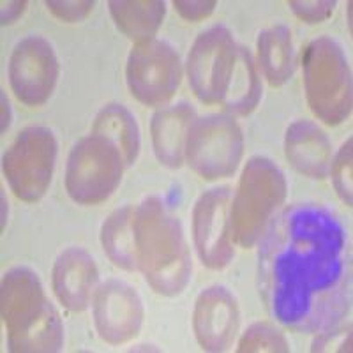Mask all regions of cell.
I'll list each match as a JSON object with an SVG mask.
<instances>
[{
  "instance_id": "1",
  "label": "cell",
  "mask_w": 353,
  "mask_h": 353,
  "mask_svg": "<svg viewBox=\"0 0 353 353\" xmlns=\"http://www.w3.org/2000/svg\"><path fill=\"white\" fill-rule=\"evenodd\" d=\"M258 242V290L267 313L299 334L341 325L352 307V249L339 216L313 201L286 205Z\"/></svg>"
},
{
  "instance_id": "2",
  "label": "cell",
  "mask_w": 353,
  "mask_h": 353,
  "mask_svg": "<svg viewBox=\"0 0 353 353\" xmlns=\"http://www.w3.org/2000/svg\"><path fill=\"white\" fill-rule=\"evenodd\" d=\"M138 269L161 295H179L191 277V258L179 217L157 196L145 198L134 210Z\"/></svg>"
},
{
  "instance_id": "3",
  "label": "cell",
  "mask_w": 353,
  "mask_h": 353,
  "mask_svg": "<svg viewBox=\"0 0 353 353\" xmlns=\"http://www.w3.org/2000/svg\"><path fill=\"white\" fill-rule=\"evenodd\" d=\"M2 318L11 352H59L64 327L39 276L28 267H12L2 279Z\"/></svg>"
},
{
  "instance_id": "4",
  "label": "cell",
  "mask_w": 353,
  "mask_h": 353,
  "mask_svg": "<svg viewBox=\"0 0 353 353\" xmlns=\"http://www.w3.org/2000/svg\"><path fill=\"white\" fill-rule=\"evenodd\" d=\"M286 179L269 157L254 156L248 161L232 196L230 226L232 241L241 248H253L269 221L286 198Z\"/></svg>"
},
{
  "instance_id": "5",
  "label": "cell",
  "mask_w": 353,
  "mask_h": 353,
  "mask_svg": "<svg viewBox=\"0 0 353 353\" xmlns=\"http://www.w3.org/2000/svg\"><path fill=\"white\" fill-rule=\"evenodd\" d=\"M304 87L314 115L329 125L341 124L352 112V74L343 48L321 36L302 55Z\"/></svg>"
},
{
  "instance_id": "6",
  "label": "cell",
  "mask_w": 353,
  "mask_h": 353,
  "mask_svg": "<svg viewBox=\"0 0 353 353\" xmlns=\"http://www.w3.org/2000/svg\"><path fill=\"white\" fill-rule=\"evenodd\" d=\"M124 159L105 137L90 132L71 149L65 166V189L72 201L97 205L108 200L121 184Z\"/></svg>"
},
{
  "instance_id": "7",
  "label": "cell",
  "mask_w": 353,
  "mask_h": 353,
  "mask_svg": "<svg viewBox=\"0 0 353 353\" xmlns=\"http://www.w3.org/2000/svg\"><path fill=\"white\" fill-rule=\"evenodd\" d=\"M242 154V129L228 113L194 119L189 125L184 163L207 181L232 176L241 165Z\"/></svg>"
},
{
  "instance_id": "8",
  "label": "cell",
  "mask_w": 353,
  "mask_h": 353,
  "mask_svg": "<svg viewBox=\"0 0 353 353\" xmlns=\"http://www.w3.org/2000/svg\"><path fill=\"white\" fill-rule=\"evenodd\" d=\"M55 159L53 132L43 125L25 128L4 154V175L17 198L39 201L52 184Z\"/></svg>"
},
{
  "instance_id": "9",
  "label": "cell",
  "mask_w": 353,
  "mask_h": 353,
  "mask_svg": "<svg viewBox=\"0 0 353 353\" xmlns=\"http://www.w3.org/2000/svg\"><path fill=\"white\" fill-rule=\"evenodd\" d=\"M239 43L226 25H212L196 37L188 55V80L203 105H221L235 71Z\"/></svg>"
},
{
  "instance_id": "10",
  "label": "cell",
  "mask_w": 353,
  "mask_h": 353,
  "mask_svg": "<svg viewBox=\"0 0 353 353\" xmlns=\"http://www.w3.org/2000/svg\"><path fill=\"white\" fill-rule=\"evenodd\" d=\"M182 80V64L172 44L161 39L137 43L128 57L125 81L132 97L147 106H163Z\"/></svg>"
},
{
  "instance_id": "11",
  "label": "cell",
  "mask_w": 353,
  "mask_h": 353,
  "mask_svg": "<svg viewBox=\"0 0 353 353\" xmlns=\"http://www.w3.org/2000/svg\"><path fill=\"white\" fill-rule=\"evenodd\" d=\"M232 189L221 185L205 191L193 209V241L201 263L212 270L225 269L233 260L230 207Z\"/></svg>"
},
{
  "instance_id": "12",
  "label": "cell",
  "mask_w": 353,
  "mask_h": 353,
  "mask_svg": "<svg viewBox=\"0 0 353 353\" xmlns=\"http://www.w3.org/2000/svg\"><path fill=\"white\" fill-rule=\"evenodd\" d=\"M59 80L53 46L41 36H28L14 46L9 61V83L20 103L41 106L52 97Z\"/></svg>"
},
{
  "instance_id": "13",
  "label": "cell",
  "mask_w": 353,
  "mask_h": 353,
  "mask_svg": "<svg viewBox=\"0 0 353 353\" xmlns=\"http://www.w3.org/2000/svg\"><path fill=\"white\" fill-rule=\"evenodd\" d=\"M94 323L101 339L121 345L137 337L143 321V305L138 293L128 283L110 279L92 297Z\"/></svg>"
},
{
  "instance_id": "14",
  "label": "cell",
  "mask_w": 353,
  "mask_h": 353,
  "mask_svg": "<svg viewBox=\"0 0 353 353\" xmlns=\"http://www.w3.org/2000/svg\"><path fill=\"white\" fill-rule=\"evenodd\" d=\"M241 314L235 297L223 286L200 293L193 314V329L205 352H226L239 332Z\"/></svg>"
},
{
  "instance_id": "15",
  "label": "cell",
  "mask_w": 353,
  "mask_h": 353,
  "mask_svg": "<svg viewBox=\"0 0 353 353\" xmlns=\"http://www.w3.org/2000/svg\"><path fill=\"white\" fill-rule=\"evenodd\" d=\"M97 277L99 270L94 258L85 249L69 248L53 267V292L64 307L80 313L92 302Z\"/></svg>"
},
{
  "instance_id": "16",
  "label": "cell",
  "mask_w": 353,
  "mask_h": 353,
  "mask_svg": "<svg viewBox=\"0 0 353 353\" xmlns=\"http://www.w3.org/2000/svg\"><path fill=\"white\" fill-rule=\"evenodd\" d=\"M285 152L292 166L311 179H325L332 166V141L311 121H297L286 131Z\"/></svg>"
},
{
  "instance_id": "17",
  "label": "cell",
  "mask_w": 353,
  "mask_h": 353,
  "mask_svg": "<svg viewBox=\"0 0 353 353\" xmlns=\"http://www.w3.org/2000/svg\"><path fill=\"white\" fill-rule=\"evenodd\" d=\"M194 108L189 103H176L157 110L150 122L154 154L166 168L176 170L184 165L185 140L189 125L194 121Z\"/></svg>"
},
{
  "instance_id": "18",
  "label": "cell",
  "mask_w": 353,
  "mask_h": 353,
  "mask_svg": "<svg viewBox=\"0 0 353 353\" xmlns=\"http://www.w3.org/2000/svg\"><path fill=\"white\" fill-rule=\"evenodd\" d=\"M292 30L285 25L265 28L258 36V69L270 87H283L295 72Z\"/></svg>"
},
{
  "instance_id": "19",
  "label": "cell",
  "mask_w": 353,
  "mask_h": 353,
  "mask_svg": "<svg viewBox=\"0 0 353 353\" xmlns=\"http://www.w3.org/2000/svg\"><path fill=\"white\" fill-rule=\"evenodd\" d=\"M92 132L105 137L115 145L125 168H131L140 154V129L137 117L122 105H106L97 113L92 124Z\"/></svg>"
},
{
  "instance_id": "20",
  "label": "cell",
  "mask_w": 353,
  "mask_h": 353,
  "mask_svg": "<svg viewBox=\"0 0 353 353\" xmlns=\"http://www.w3.org/2000/svg\"><path fill=\"white\" fill-rule=\"evenodd\" d=\"M134 210L124 205L113 210L101 228V244L113 265L124 270H138L137 241H134Z\"/></svg>"
},
{
  "instance_id": "21",
  "label": "cell",
  "mask_w": 353,
  "mask_h": 353,
  "mask_svg": "<svg viewBox=\"0 0 353 353\" xmlns=\"http://www.w3.org/2000/svg\"><path fill=\"white\" fill-rule=\"evenodd\" d=\"M261 99V78L251 50L239 44L235 71L230 80L228 92L221 103L230 115H249Z\"/></svg>"
},
{
  "instance_id": "22",
  "label": "cell",
  "mask_w": 353,
  "mask_h": 353,
  "mask_svg": "<svg viewBox=\"0 0 353 353\" xmlns=\"http://www.w3.org/2000/svg\"><path fill=\"white\" fill-rule=\"evenodd\" d=\"M108 6L119 30L137 43L154 39L166 14V4L161 0H141V2L112 0Z\"/></svg>"
},
{
  "instance_id": "23",
  "label": "cell",
  "mask_w": 353,
  "mask_h": 353,
  "mask_svg": "<svg viewBox=\"0 0 353 353\" xmlns=\"http://www.w3.org/2000/svg\"><path fill=\"white\" fill-rule=\"evenodd\" d=\"M237 352H290L281 330L269 323H253L239 341Z\"/></svg>"
},
{
  "instance_id": "24",
  "label": "cell",
  "mask_w": 353,
  "mask_h": 353,
  "mask_svg": "<svg viewBox=\"0 0 353 353\" xmlns=\"http://www.w3.org/2000/svg\"><path fill=\"white\" fill-rule=\"evenodd\" d=\"M332 175L334 185L343 201L348 207H352V138L343 143L339 152L332 159L330 173Z\"/></svg>"
},
{
  "instance_id": "25",
  "label": "cell",
  "mask_w": 353,
  "mask_h": 353,
  "mask_svg": "<svg viewBox=\"0 0 353 353\" xmlns=\"http://www.w3.org/2000/svg\"><path fill=\"white\" fill-rule=\"evenodd\" d=\"M350 339H352V325L350 321H343L341 325L318 334L313 343V352H346L350 350Z\"/></svg>"
},
{
  "instance_id": "26",
  "label": "cell",
  "mask_w": 353,
  "mask_h": 353,
  "mask_svg": "<svg viewBox=\"0 0 353 353\" xmlns=\"http://www.w3.org/2000/svg\"><path fill=\"white\" fill-rule=\"evenodd\" d=\"M290 8L301 20L307 21V23H320L332 14L334 9H336V2H330V0L329 2H318V0H314V2H307V0L295 2V0H292Z\"/></svg>"
},
{
  "instance_id": "27",
  "label": "cell",
  "mask_w": 353,
  "mask_h": 353,
  "mask_svg": "<svg viewBox=\"0 0 353 353\" xmlns=\"http://www.w3.org/2000/svg\"><path fill=\"white\" fill-rule=\"evenodd\" d=\"M50 11L64 21H80L94 9V2H46Z\"/></svg>"
},
{
  "instance_id": "28",
  "label": "cell",
  "mask_w": 353,
  "mask_h": 353,
  "mask_svg": "<svg viewBox=\"0 0 353 353\" xmlns=\"http://www.w3.org/2000/svg\"><path fill=\"white\" fill-rule=\"evenodd\" d=\"M173 6H175L176 11L181 12V17L185 18V20L200 21L212 14L217 2H214V0H210V2H205V0H201V2H182V0H175Z\"/></svg>"
},
{
  "instance_id": "29",
  "label": "cell",
  "mask_w": 353,
  "mask_h": 353,
  "mask_svg": "<svg viewBox=\"0 0 353 353\" xmlns=\"http://www.w3.org/2000/svg\"><path fill=\"white\" fill-rule=\"evenodd\" d=\"M27 8V2H9V4H2V23L8 25L18 20Z\"/></svg>"
}]
</instances>
